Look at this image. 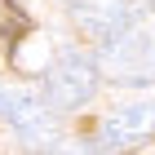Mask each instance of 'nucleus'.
<instances>
[{"label":"nucleus","instance_id":"obj_4","mask_svg":"<svg viewBox=\"0 0 155 155\" xmlns=\"http://www.w3.org/2000/svg\"><path fill=\"white\" fill-rule=\"evenodd\" d=\"M151 133H155V97H146V102L120 107L115 115L102 124V146L124 151V146H133V142H146Z\"/></svg>","mask_w":155,"mask_h":155},{"label":"nucleus","instance_id":"obj_6","mask_svg":"<svg viewBox=\"0 0 155 155\" xmlns=\"http://www.w3.org/2000/svg\"><path fill=\"white\" fill-rule=\"evenodd\" d=\"M151 5H155V0H151Z\"/></svg>","mask_w":155,"mask_h":155},{"label":"nucleus","instance_id":"obj_3","mask_svg":"<svg viewBox=\"0 0 155 155\" xmlns=\"http://www.w3.org/2000/svg\"><path fill=\"white\" fill-rule=\"evenodd\" d=\"M49 111H53L49 93L31 84H0V120H9L27 142H36V137L58 142V124L49 120Z\"/></svg>","mask_w":155,"mask_h":155},{"label":"nucleus","instance_id":"obj_1","mask_svg":"<svg viewBox=\"0 0 155 155\" xmlns=\"http://www.w3.org/2000/svg\"><path fill=\"white\" fill-rule=\"evenodd\" d=\"M102 75L115 84H133L146 89L155 84V5L151 9H129V18L102 40Z\"/></svg>","mask_w":155,"mask_h":155},{"label":"nucleus","instance_id":"obj_2","mask_svg":"<svg viewBox=\"0 0 155 155\" xmlns=\"http://www.w3.org/2000/svg\"><path fill=\"white\" fill-rule=\"evenodd\" d=\"M97 84H102V62L84 58L75 49L58 53V58L49 62V71H45V93H49V102H53V111L84 107V102L97 93Z\"/></svg>","mask_w":155,"mask_h":155},{"label":"nucleus","instance_id":"obj_5","mask_svg":"<svg viewBox=\"0 0 155 155\" xmlns=\"http://www.w3.org/2000/svg\"><path fill=\"white\" fill-rule=\"evenodd\" d=\"M0 27H5V31H27V18L13 9V5H5V9H0Z\"/></svg>","mask_w":155,"mask_h":155}]
</instances>
